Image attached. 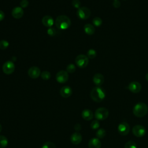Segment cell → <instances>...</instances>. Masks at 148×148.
Returning <instances> with one entry per match:
<instances>
[{
  "label": "cell",
  "mask_w": 148,
  "mask_h": 148,
  "mask_svg": "<svg viewBox=\"0 0 148 148\" xmlns=\"http://www.w3.org/2000/svg\"><path fill=\"white\" fill-rule=\"evenodd\" d=\"M90 97L94 101L96 102H101L105 99L106 92L105 90L101 87L96 86L91 90L90 92Z\"/></svg>",
  "instance_id": "6da1fadb"
},
{
  "label": "cell",
  "mask_w": 148,
  "mask_h": 148,
  "mask_svg": "<svg viewBox=\"0 0 148 148\" xmlns=\"http://www.w3.org/2000/svg\"><path fill=\"white\" fill-rule=\"evenodd\" d=\"M55 24L58 29L64 30L68 29L70 27L71 21L68 16L65 15H60L56 18Z\"/></svg>",
  "instance_id": "7a4b0ae2"
},
{
  "label": "cell",
  "mask_w": 148,
  "mask_h": 148,
  "mask_svg": "<svg viewBox=\"0 0 148 148\" xmlns=\"http://www.w3.org/2000/svg\"><path fill=\"white\" fill-rule=\"evenodd\" d=\"M132 112L136 117H143L148 112V106L145 103L138 102L134 106Z\"/></svg>",
  "instance_id": "3957f363"
},
{
  "label": "cell",
  "mask_w": 148,
  "mask_h": 148,
  "mask_svg": "<svg viewBox=\"0 0 148 148\" xmlns=\"http://www.w3.org/2000/svg\"><path fill=\"white\" fill-rule=\"evenodd\" d=\"M89 58L84 54H79L75 58V63L76 65L81 68H86L88 64Z\"/></svg>",
  "instance_id": "277c9868"
},
{
  "label": "cell",
  "mask_w": 148,
  "mask_h": 148,
  "mask_svg": "<svg viewBox=\"0 0 148 148\" xmlns=\"http://www.w3.org/2000/svg\"><path fill=\"white\" fill-rule=\"evenodd\" d=\"M109 116V111L105 108H99L95 112V117L97 120H104Z\"/></svg>",
  "instance_id": "5b68a950"
},
{
  "label": "cell",
  "mask_w": 148,
  "mask_h": 148,
  "mask_svg": "<svg viewBox=\"0 0 148 148\" xmlns=\"http://www.w3.org/2000/svg\"><path fill=\"white\" fill-rule=\"evenodd\" d=\"M76 14L80 19L86 20L90 17L91 15V11L88 8L83 6L77 9Z\"/></svg>",
  "instance_id": "8992f818"
},
{
  "label": "cell",
  "mask_w": 148,
  "mask_h": 148,
  "mask_svg": "<svg viewBox=\"0 0 148 148\" xmlns=\"http://www.w3.org/2000/svg\"><path fill=\"white\" fill-rule=\"evenodd\" d=\"M132 134L136 137H142L146 133V128L142 125H135L132 130Z\"/></svg>",
  "instance_id": "52a82bcc"
},
{
  "label": "cell",
  "mask_w": 148,
  "mask_h": 148,
  "mask_svg": "<svg viewBox=\"0 0 148 148\" xmlns=\"http://www.w3.org/2000/svg\"><path fill=\"white\" fill-rule=\"evenodd\" d=\"M15 69V65L11 61H6L2 66V71L6 75L12 74Z\"/></svg>",
  "instance_id": "ba28073f"
},
{
  "label": "cell",
  "mask_w": 148,
  "mask_h": 148,
  "mask_svg": "<svg viewBox=\"0 0 148 148\" xmlns=\"http://www.w3.org/2000/svg\"><path fill=\"white\" fill-rule=\"evenodd\" d=\"M69 78L68 73L66 71L61 70L58 72L56 76V80L60 83H66Z\"/></svg>",
  "instance_id": "9c48e42d"
},
{
  "label": "cell",
  "mask_w": 148,
  "mask_h": 148,
  "mask_svg": "<svg viewBox=\"0 0 148 148\" xmlns=\"http://www.w3.org/2000/svg\"><path fill=\"white\" fill-rule=\"evenodd\" d=\"M118 132L121 135H127L130 130V125L125 121L120 123L118 125Z\"/></svg>",
  "instance_id": "30bf717a"
},
{
  "label": "cell",
  "mask_w": 148,
  "mask_h": 148,
  "mask_svg": "<svg viewBox=\"0 0 148 148\" xmlns=\"http://www.w3.org/2000/svg\"><path fill=\"white\" fill-rule=\"evenodd\" d=\"M128 90L132 93H138L140 91L142 88V86L140 83L136 81L131 82L128 86Z\"/></svg>",
  "instance_id": "8fae6325"
},
{
  "label": "cell",
  "mask_w": 148,
  "mask_h": 148,
  "mask_svg": "<svg viewBox=\"0 0 148 148\" xmlns=\"http://www.w3.org/2000/svg\"><path fill=\"white\" fill-rule=\"evenodd\" d=\"M28 75L32 79H36L40 75V70L38 66H32L28 69Z\"/></svg>",
  "instance_id": "7c38bea8"
},
{
  "label": "cell",
  "mask_w": 148,
  "mask_h": 148,
  "mask_svg": "<svg viewBox=\"0 0 148 148\" xmlns=\"http://www.w3.org/2000/svg\"><path fill=\"white\" fill-rule=\"evenodd\" d=\"M23 14H24V10L23 8L20 6L14 7L12 10V16L16 19H19L21 18Z\"/></svg>",
  "instance_id": "4fadbf2b"
},
{
  "label": "cell",
  "mask_w": 148,
  "mask_h": 148,
  "mask_svg": "<svg viewBox=\"0 0 148 148\" xmlns=\"http://www.w3.org/2000/svg\"><path fill=\"white\" fill-rule=\"evenodd\" d=\"M60 93L61 97L64 98H68L72 94V90L69 86H65L61 87Z\"/></svg>",
  "instance_id": "5bb4252c"
},
{
  "label": "cell",
  "mask_w": 148,
  "mask_h": 148,
  "mask_svg": "<svg viewBox=\"0 0 148 148\" xmlns=\"http://www.w3.org/2000/svg\"><path fill=\"white\" fill-rule=\"evenodd\" d=\"M92 81L97 86H101L104 82V77L101 73H96L93 76Z\"/></svg>",
  "instance_id": "9a60e30c"
},
{
  "label": "cell",
  "mask_w": 148,
  "mask_h": 148,
  "mask_svg": "<svg viewBox=\"0 0 148 148\" xmlns=\"http://www.w3.org/2000/svg\"><path fill=\"white\" fill-rule=\"evenodd\" d=\"M82 140V135L78 132H75L71 136V141L74 145L79 144Z\"/></svg>",
  "instance_id": "2e32d148"
},
{
  "label": "cell",
  "mask_w": 148,
  "mask_h": 148,
  "mask_svg": "<svg viewBox=\"0 0 148 148\" xmlns=\"http://www.w3.org/2000/svg\"><path fill=\"white\" fill-rule=\"evenodd\" d=\"M88 146L89 148H101V142L98 138H92L89 140Z\"/></svg>",
  "instance_id": "e0dca14e"
},
{
  "label": "cell",
  "mask_w": 148,
  "mask_h": 148,
  "mask_svg": "<svg viewBox=\"0 0 148 148\" xmlns=\"http://www.w3.org/2000/svg\"><path fill=\"white\" fill-rule=\"evenodd\" d=\"M42 23L45 27L50 28L54 24V19L50 16H45L42 18Z\"/></svg>",
  "instance_id": "ac0fdd59"
},
{
  "label": "cell",
  "mask_w": 148,
  "mask_h": 148,
  "mask_svg": "<svg viewBox=\"0 0 148 148\" xmlns=\"http://www.w3.org/2000/svg\"><path fill=\"white\" fill-rule=\"evenodd\" d=\"M82 117L83 119L87 121H89L92 119L94 117V114L92 112L90 109H84L82 112Z\"/></svg>",
  "instance_id": "d6986e66"
},
{
  "label": "cell",
  "mask_w": 148,
  "mask_h": 148,
  "mask_svg": "<svg viewBox=\"0 0 148 148\" xmlns=\"http://www.w3.org/2000/svg\"><path fill=\"white\" fill-rule=\"evenodd\" d=\"M95 29L94 25L91 24H86L84 26V32L88 35H93L95 32Z\"/></svg>",
  "instance_id": "ffe728a7"
},
{
  "label": "cell",
  "mask_w": 148,
  "mask_h": 148,
  "mask_svg": "<svg viewBox=\"0 0 148 148\" xmlns=\"http://www.w3.org/2000/svg\"><path fill=\"white\" fill-rule=\"evenodd\" d=\"M8 144L7 138L3 135H0V148H5Z\"/></svg>",
  "instance_id": "44dd1931"
},
{
  "label": "cell",
  "mask_w": 148,
  "mask_h": 148,
  "mask_svg": "<svg viewBox=\"0 0 148 148\" xmlns=\"http://www.w3.org/2000/svg\"><path fill=\"white\" fill-rule=\"evenodd\" d=\"M106 132L103 128H99L96 132V136L98 139H103L106 135Z\"/></svg>",
  "instance_id": "7402d4cb"
},
{
  "label": "cell",
  "mask_w": 148,
  "mask_h": 148,
  "mask_svg": "<svg viewBox=\"0 0 148 148\" xmlns=\"http://www.w3.org/2000/svg\"><path fill=\"white\" fill-rule=\"evenodd\" d=\"M97 56V51L92 49H89L87 52V56L88 58L93 59L94 58Z\"/></svg>",
  "instance_id": "603a6c76"
},
{
  "label": "cell",
  "mask_w": 148,
  "mask_h": 148,
  "mask_svg": "<svg viewBox=\"0 0 148 148\" xmlns=\"http://www.w3.org/2000/svg\"><path fill=\"white\" fill-rule=\"evenodd\" d=\"M92 24L95 27H100L102 24V20L99 17H95L92 20Z\"/></svg>",
  "instance_id": "cb8c5ba5"
},
{
  "label": "cell",
  "mask_w": 148,
  "mask_h": 148,
  "mask_svg": "<svg viewBox=\"0 0 148 148\" xmlns=\"http://www.w3.org/2000/svg\"><path fill=\"white\" fill-rule=\"evenodd\" d=\"M40 76H41V77H42V79L45 80H49V79L50 78V77H51V74H50V73L49 71H45L42 72L40 73Z\"/></svg>",
  "instance_id": "d4e9b609"
},
{
  "label": "cell",
  "mask_w": 148,
  "mask_h": 148,
  "mask_svg": "<svg viewBox=\"0 0 148 148\" xmlns=\"http://www.w3.org/2000/svg\"><path fill=\"white\" fill-rule=\"evenodd\" d=\"M124 148H137V145L135 142L130 140L126 142L124 145Z\"/></svg>",
  "instance_id": "484cf974"
},
{
  "label": "cell",
  "mask_w": 148,
  "mask_h": 148,
  "mask_svg": "<svg viewBox=\"0 0 148 148\" xmlns=\"http://www.w3.org/2000/svg\"><path fill=\"white\" fill-rule=\"evenodd\" d=\"M9 45V42L6 40H0V49L2 50H5L8 47Z\"/></svg>",
  "instance_id": "4316f807"
},
{
  "label": "cell",
  "mask_w": 148,
  "mask_h": 148,
  "mask_svg": "<svg viewBox=\"0 0 148 148\" xmlns=\"http://www.w3.org/2000/svg\"><path fill=\"white\" fill-rule=\"evenodd\" d=\"M66 69V72H67L68 73H73V72L75 71V70H76V66H75V65L74 64H69V65H67Z\"/></svg>",
  "instance_id": "83f0119b"
},
{
  "label": "cell",
  "mask_w": 148,
  "mask_h": 148,
  "mask_svg": "<svg viewBox=\"0 0 148 148\" xmlns=\"http://www.w3.org/2000/svg\"><path fill=\"white\" fill-rule=\"evenodd\" d=\"M99 125H100V124H99V122L98 121V120H94L91 122L90 127H91V129H92V130H97V129L99 128Z\"/></svg>",
  "instance_id": "f1b7e54d"
},
{
  "label": "cell",
  "mask_w": 148,
  "mask_h": 148,
  "mask_svg": "<svg viewBox=\"0 0 148 148\" xmlns=\"http://www.w3.org/2000/svg\"><path fill=\"white\" fill-rule=\"evenodd\" d=\"M42 148H56V147L55 145L53 142H46L43 145Z\"/></svg>",
  "instance_id": "f546056e"
},
{
  "label": "cell",
  "mask_w": 148,
  "mask_h": 148,
  "mask_svg": "<svg viewBox=\"0 0 148 148\" xmlns=\"http://www.w3.org/2000/svg\"><path fill=\"white\" fill-rule=\"evenodd\" d=\"M47 33L49 36H53L56 34V30L54 28H53L51 27H50L48 28V29L47 31Z\"/></svg>",
  "instance_id": "4dcf8cb0"
},
{
  "label": "cell",
  "mask_w": 148,
  "mask_h": 148,
  "mask_svg": "<svg viewBox=\"0 0 148 148\" xmlns=\"http://www.w3.org/2000/svg\"><path fill=\"white\" fill-rule=\"evenodd\" d=\"M72 5L75 8L78 9L79 8H80L81 2L79 0H73L72 2Z\"/></svg>",
  "instance_id": "1f68e13d"
},
{
  "label": "cell",
  "mask_w": 148,
  "mask_h": 148,
  "mask_svg": "<svg viewBox=\"0 0 148 148\" xmlns=\"http://www.w3.org/2000/svg\"><path fill=\"white\" fill-rule=\"evenodd\" d=\"M20 5V7H21L22 8H26L29 5V2L28 0H21Z\"/></svg>",
  "instance_id": "d6a6232c"
},
{
  "label": "cell",
  "mask_w": 148,
  "mask_h": 148,
  "mask_svg": "<svg viewBox=\"0 0 148 148\" xmlns=\"http://www.w3.org/2000/svg\"><path fill=\"white\" fill-rule=\"evenodd\" d=\"M113 6L115 8H119L121 6V3L119 1V0H114L113 2Z\"/></svg>",
  "instance_id": "836d02e7"
},
{
  "label": "cell",
  "mask_w": 148,
  "mask_h": 148,
  "mask_svg": "<svg viewBox=\"0 0 148 148\" xmlns=\"http://www.w3.org/2000/svg\"><path fill=\"white\" fill-rule=\"evenodd\" d=\"M74 129H75V131H76V132H78V131H79L81 130V129H82V126H81V125H80V124L77 123V124H76L75 125V126H74Z\"/></svg>",
  "instance_id": "e575fe53"
},
{
  "label": "cell",
  "mask_w": 148,
  "mask_h": 148,
  "mask_svg": "<svg viewBox=\"0 0 148 148\" xmlns=\"http://www.w3.org/2000/svg\"><path fill=\"white\" fill-rule=\"evenodd\" d=\"M5 18V13L2 10H0V21L3 20Z\"/></svg>",
  "instance_id": "d590c367"
},
{
  "label": "cell",
  "mask_w": 148,
  "mask_h": 148,
  "mask_svg": "<svg viewBox=\"0 0 148 148\" xmlns=\"http://www.w3.org/2000/svg\"><path fill=\"white\" fill-rule=\"evenodd\" d=\"M145 77H146V80L148 82V72L146 73V76H145Z\"/></svg>",
  "instance_id": "8d00e7d4"
},
{
  "label": "cell",
  "mask_w": 148,
  "mask_h": 148,
  "mask_svg": "<svg viewBox=\"0 0 148 148\" xmlns=\"http://www.w3.org/2000/svg\"><path fill=\"white\" fill-rule=\"evenodd\" d=\"M2 130V125H1V124H0V132H1Z\"/></svg>",
  "instance_id": "74e56055"
},
{
  "label": "cell",
  "mask_w": 148,
  "mask_h": 148,
  "mask_svg": "<svg viewBox=\"0 0 148 148\" xmlns=\"http://www.w3.org/2000/svg\"><path fill=\"white\" fill-rule=\"evenodd\" d=\"M113 1H114V0H113Z\"/></svg>",
  "instance_id": "f35d334b"
}]
</instances>
